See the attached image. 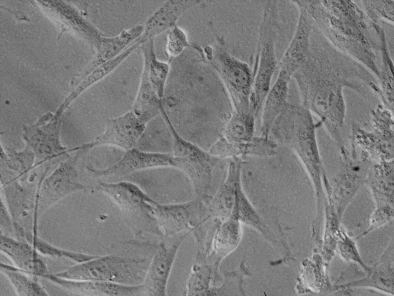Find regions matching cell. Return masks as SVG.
Wrapping results in <instances>:
<instances>
[{
  "instance_id": "31",
  "label": "cell",
  "mask_w": 394,
  "mask_h": 296,
  "mask_svg": "<svg viewBox=\"0 0 394 296\" xmlns=\"http://www.w3.org/2000/svg\"><path fill=\"white\" fill-rule=\"evenodd\" d=\"M290 80L277 76L264 100L261 113L260 135L269 137L271 128L289 104Z\"/></svg>"
},
{
  "instance_id": "40",
  "label": "cell",
  "mask_w": 394,
  "mask_h": 296,
  "mask_svg": "<svg viewBox=\"0 0 394 296\" xmlns=\"http://www.w3.org/2000/svg\"><path fill=\"white\" fill-rule=\"evenodd\" d=\"M361 8L373 23L394 26V0H361Z\"/></svg>"
},
{
  "instance_id": "24",
  "label": "cell",
  "mask_w": 394,
  "mask_h": 296,
  "mask_svg": "<svg viewBox=\"0 0 394 296\" xmlns=\"http://www.w3.org/2000/svg\"><path fill=\"white\" fill-rule=\"evenodd\" d=\"M0 252L18 269L42 278L48 273L44 257L28 242L0 233Z\"/></svg>"
},
{
  "instance_id": "20",
  "label": "cell",
  "mask_w": 394,
  "mask_h": 296,
  "mask_svg": "<svg viewBox=\"0 0 394 296\" xmlns=\"http://www.w3.org/2000/svg\"><path fill=\"white\" fill-rule=\"evenodd\" d=\"M296 7L299 13L296 27L278 64V75L290 80L310 55L314 30L313 23L305 11Z\"/></svg>"
},
{
  "instance_id": "4",
  "label": "cell",
  "mask_w": 394,
  "mask_h": 296,
  "mask_svg": "<svg viewBox=\"0 0 394 296\" xmlns=\"http://www.w3.org/2000/svg\"><path fill=\"white\" fill-rule=\"evenodd\" d=\"M192 47L198 52L201 61L219 77L230 98L232 111H251L254 82L252 67L230 52L223 37L217 36L216 41L212 44Z\"/></svg>"
},
{
  "instance_id": "8",
  "label": "cell",
  "mask_w": 394,
  "mask_h": 296,
  "mask_svg": "<svg viewBox=\"0 0 394 296\" xmlns=\"http://www.w3.org/2000/svg\"><path fill=\"white\" fill-rule=\"evenodd\" d=\"M172 140V155L175 169L181 171L188 178L193 189L195 197L204 201L211 198V193L215 169L223 160L208 150L184 138L173 125L165 109L161 111Z\"/></svg>"
},
{
  "instance_id": "16",
  "label": "cell",
  "mask_w": 394,
  "mask_h": 296,
  "mask_svg": "<svg viewBox=\"0 0 394 296\" xmlns=\"http://www.w3.org/2000/svg\"><path fill=\"white\" fill-rule=\"evenodd\" d=\"M149 122L131 109L119 116L108 119L102 133L80 147L88 151L102 146H113L126 151L135 147Z\"/></svg>"
},
{
  "instance_id": "39",
  "label": "cell",
  "mask_w": 394,
  "mask_h": 296,
  "mask_svg": "<svg viewBox=\"0 0 394 296\" xmlns=\"http://www.w3.org/2000/svg\"><path fill=\"white\" fill-rule=\"evenodd\" d=\"M356 241L355 237L349 234L342 225L337 235L335 253L345 262L355 264L367 271L370 265L362 259Z\"/></svg>"
},
{
  "instance_id": "25",
  "label": "cell",
  "mask_w": 394,
  "mask_h": 296,
  "mask_svg": "<svg viewBox=\"0 0 394 296\" xmlns=\"http://www.w3.org/2000/svg\"><path fill=\"white\" fill-rule=\"evenodd\" d=\"M278 144L270 137L255 136L249 141L231 143L220 137L210 147L208 151L222 159L248 156L270 157L277 154Z\"/></svg>"
},
{
  "instance_id": "22",
  "label": "cell",
  "mask_w": 394,
  "mask_h": 296,
  "mask_svg": "<svg viewBox=\"0 0 394 296\" xmlns=\"http://www.w3.org/2000/svg\"><path fill=\"white\" fill-rule=\"evenodd\" d=\"M329 263L315 250L313 254L302 261L295 285L299 295L332 294L333 283L328 273Z\"/></svg>"
},
{
  "instance_id": "38",
  "label": "cell",
  "mask_w": 394,
  "mask_h": 296,
  "mask_svg": "<svg viewBox=\"0 0 394 296\" xmlns=\"http://www.w3.org/2000/svg\"><path fill=\"white\" fill-rule=\"evenodd\" d=\"M23 240L30 243L44 258L66 259L76 263L88 260L96 256L55 246L41 238L38 234L28 233L24 236Z\"/></svg>"
},
{
  "instance_id": "3",
  "label": "cell",
  "mask_w": 394,
  "mask_h": 296,
  "mask_svg": "<svg viewBox=\"0 0 394 296\" xmlns=\"http://www.w3.org/2000/svg\"><path fill=\"white\" fill-rule=\"evenodd\" d=\"M319 126L308 110L289 103L269 134L277 144L289 148L298 160L313 188L318 214L323 213L328 205L329 183L317 140Z\"/></svg>"
},
{
  "instance_id": "41",
  "label": "cell",
  "mask_w": 394,
  "mask_h": 296,
  "mask_svg": "<svg viewBox=\"0 0 394 296\" xmlns=\"http://www.w3.org/2000/svg\"><path fill=\"white\" fill-rule=\"evenodd\" d=\"M191 46L187 35L181 28L176 25L167 31L165 53L169 63L185 49Z\"/></svg>"
},
{
  "instance_id": "6",
  "label": "cell",
  "mask_w": 394,
  "mask_h": 296,
  "mask_svg": "<svg viewBox=\"0 0 394 296\" xmlns=\"http://www.w3.org/2000/svg\"><path fill=\"white\" fill-rule=\"evenodd\" d=\"M93 189L115 205L134 237L163 238L153 213L156 201L138 185L127 181H99Z\"/></svg>"
},
{
  "instance_id": "17",
  "label": "cell",
  "mask_w": 394,
  "mask_h": 296,
  "mask_svg": "<svg viewBox=\"0 0 394 296\" xmlns=\"http://www.w3.org/2000/svg\"><path fill=\"white\" fill-rule=\"evenodd\" d=\"M394 241L393 236L385 250L369 269L358 279L338 288L334 295H352L363 290L389 296L394 294Z\"/></svg>"
},
{
  "instance_id": "7",
  "label": "cell",
  "mask_w": 394,
  "mask_h": 296,
  "mask_svg": "<svg viewBox=\"0 0 394 296\" xmlns=\"http://www.w3.org/2000/svg\"><path fill=\"white\" fill-rule=\"evenodd\" d=\"M349 138L351 153L366 161L394 160V111L378 104L371 110L368 122L352 123Z\"/></svg>"
},
{
  "instance_id": "18",
  "label": "cell",
  "mask_w": 394,
  "mask_h": 296,
  "mask_svg": "<svg viewBox=\"0 0 394 296\" xmlns=\"http://www.w3.org/2000/svg\"><path fill=\"white\" fill-rule=\"evenodd\" d=\"M172 153L150 152L133 148L126 151L115 163L103 169L91 166L87 170L98 179L120 178L142 170L161 168H175Z\"/></svg>"
},
{
  "instance_id": "35",
  "label": "cell",
  "mask_w": 394,
  "mask_h": 296,
  "mask_svg": "<svg viewBox=\"0 0 394 296\" xmlns=\"http://www.w3.org/2000/svg\"><path fill=\"white\" fill-rule=\"evenodd\" d=\"M217 281L218 280L206 259L196 255L183 295L205 296L211 287L216 285Z\"/></svg>"
},
{
  "instance_id": "14",
  "label": "cell",
  "mask_w": 394,
  "mask_h": 296,
  "mask_svg": "<svg viewBox=\"0 0 394 296\" xmlns=\"http://www.w3.org/2000/svg\"><path fill=\"white\" fill-rule=\"evenodd\" d=\"M63 116L56 112H46L34 122L23 126L22 139L35 156L36 169L46 162L65 158L71 152L61 140Z\"/></svg>"
},
{
  "instance_id": "29",
  "label": "cell",
  "mask_w": 394,
  "mask_h": 296,
  "mask_svg": "<svg viewBox=\"0 0 394 296\" xmlns=\"http://www.w3.org/2000/svg\"><path fill=\"white\" fill-rule=\"evenodd\" d=\"M380 42V75L376 82H372L369 86L380 101V104L394 111V64L389 51L385 31L380 26L379 28Z\"/></svg>"
},
{
  "instance_id": "36",
  "label": "cell",
  "mask_w": 394,
  "mask_h": 296,
  "mask_svg": "<svg viewBox=\"0 0 394 296\" xmlns=\"http://www.w3.org/2000/svg\"><path fill=\"white\" fill-rule=\"evenodd\" d=\"M256 120V116L251 111L246 113L232 111L221 137L231 143L249 141L255 136Z\"/></svg>"
},
{
  "instance_id": "19",
  "label": "cell",
  "mask_w": 394,
  "mask_h": 296,
  "mask_svg": "<svg viewBox=\"0 0 394 296\" xmlns=\"http://www.w3.org/2000/svg\"><path fill=\"white\" fill-rule=\"evenodd\" d=\"M188 234L177 236L170 243L159 242L150 259L141 283L143 296H166L168 281L179 249Z\"/></svg>"
},
{
  "instance_id": "2",
  "label": "cell",
  "mask_w": 394,
  "mask_h": 296,
  "mask_svg": "<svg viewBox=\"0 0 394 296\" xmlns=\"http://www.w3.org/2000/svg\"><path fill=\"white\" fill-rule=\"evenodd\" d=\"M303 9L314 29L335 49L357 62L378 80L380 26L351 0H290Z\"/></svg>"
},
{
  "instance_id": "33",
  "label": "cell",
  "mask_w": 394,
  "mask_h": 296,
  "mask_svg": "<svg viewBox=\"0 0 394 296\" xmlns=\"http://www.w3.org/2000/svg\"><path fill=\"white\" fill-rule=\"evenodd\" d=\"M155 38L144 42L140 46L143 55V67L147 71L150 81L155 92L162 100L164 99V91L170 72V63L159 60L156 54Z\"/></svg>"
},
{
  "instance_id": "13",
  "label": "cell",
  "mask_w": 394,
  "mask_h": 296,
  "mask_svg": "<svg viewBox=\"0 0 394 296\" xmlns=\"http://www.w3.org/2000/svg\"><path fill=\"white\" fill-rule=\"evenodd\" d=\"M339 152L340 167L329 178L328 200V206L342 221L347 208L364 185L371 163L352 154L346 146Z\"/></svg>"
},
{
  "instance_id": "10",
  "label": "cell",
  "mask_w": 394,
  "mask_h": 296,
  "mask_svg": "<svg viewBox=\"0 0 394 296\" xmlns=\"http://www.w3.org/2000/svg\"><path fill=\"white\" fill-rule=\"evenodd\" d=\"M52 169L47 166L43 171L36 191L34 201V222L38 227L40 219L51 207L74 193L93 189L79 179L78 163L88 152L77 146Z\"/></svg>"
},
{
  "instance_id": "23",
  "label": "cell",
  "mask_w": 394,
  "mask_h": 296,
  "mask_svg": "<svg viewBox=\"0 0 394 296\" xmlns=\"http://www.w3.org/2000/svg\"><path fill=\"white\" fill-rule=\"evenodd\" d=\"M241 237V223L235 216L230 215L218 223L206 261L219 281L222 277L219 273L220 263L237 248Z\"/></svg>"
},
{
  "instance_id": "37",
  "label": "cell",
  "mask_w": 394,
  "mask_h": 296,
  "mask_svg": "<svg viewBox=\"0 0 394 296\" xmlns=\"http://www.w3.org/2000/svg\"><path fill=\"white\" fill-rule=\"evenodd\" d=\"M250 275L248 267L243 259L235 269L224 272L220 284L211 287L205 296L245 295L244 279Z\"/></svg>"
},
{
  "instance_id": "30",
  "label": "cell",
  "mask_w": 394,
  "mask_h": 296,
  "mask_svg": "<svg viewBox=\"0 0 394 296\" xmlns=\"http://www.w3.org/2000/svg\"><path fill=\"white\" fill-rule=\"evenodd\" d=\"M144 42L139 37L120 54L95 69L85 77L64 99L55 111L63 116L70 104L84 91L108 75Z\"/></svg>"
},
{
  "instance_id": "27",
  "label": "cell",
  "mask_w": 394,
  "mask_h": 296,
  "mask_svg": "<svg viewBox=\"0 0 394 296\" xmlns=\"http://www.w3.org/2000/svg\"><path fill=\"white\" fill-rule=\"evenodd\" d=\"M199 0H169L164 2L146 19L143 24L141 38L145 41L155 38L165 31L175 26L181 16L192 8L201 4Z\"/></svg>"
},
{
  "instance_id": "1",
  "label": "cell",
  "mask_w": 394,
  "mask_h": 296,
  "mask_svg": "<svg viewBox=\"0 0 394 296\" xmlns=\"http://www.w3.org/2000/svg\"><path fill=\"white\" fill-rule=\"evenodd\" d=\"M292 78L300 105L312 112L331 110L344 104L345 88L366 97L371 92L370 83L377 82L365 68L335 49L325 39L315 38L313 33L310 55Z\"/></svg>"
},
{
  "instance_id": "32",
  "label": "cell",
  "mask_w": 394,
  "mask_h": 296,
  "mask_svg": "<svg viewBox=\"0 0 394 296\" xmlns=\"http://www.w3.org/2000/svg\"><path fill=\"white\" fill-rule=\"evenodd\" d=\"M35 169V156L29 148L25 146L17 150L6 148L0 143V179H28Z\"/></svg>"
},
{
  "instance_id": "34",
  "label": "cell",
  "mask_w": 394,
  "mask_h": 296,
  "mask_svg": "<svg viewBox=\"0 0 394 296\" xmlns=\"http://www.w3.org/2000/svg\"><path fill=\"white\" fill-rule=\"evenodd\" d=\"M1 273L19 296H47L49 294L41 284L40 278L24 272L13 265L1 262Z\"/></svg>"
},
{
  "instance_id": "9",
  "label": "cell",
  "mask_w": 394,
  "mask_h": 296,
  "mask_svg": "<svg viewBox=\"0 0 394 296\" xmlns=\"http://www.w3.org/2000/svg\"><path fill=\"white\" fill-rule=\"evenodd\" d=\"M150 259L117 255H96L92 259L74 263L64 270L53 273L66 279L136 285L142 283Z\"/></svg>"
},
{
  "instance_id": "26",
  "label": "cell",
  "mask_w": 394,
  "mask_h": 296,
  "mask_svg": "<svg viewBox=\"0 0 394 296\" xmlns=\"http://www.w3.org/2000/svg\"><path fill=\"white\" fill-rule=\"evenodd\" d=\"M143 30V25L138 24L124 30L116 36L111 37L102 36L96 55L83 72L73 78L71 86L76 87L95 69L120 54L141 37Z\"/></svg>"
},
{
  "instance_id": "11",
  "label": "cell",
  "mask_w": 394,
  "mask_h": 296,
  "mask_svg": "<svg viewBox=\"0 0 394 296\" xmlns=\"http://www.w3.org/2000/svg\"><path fill=\"white\" fill-rule=\"evenodd\" d=\"M230 215L235 216L241 224L258 232L277 252L280 264H287L295 259L276 213L256 207L246 194L242 180L237 185L235 203Z\"/></svg>"
},
{
  "instance_id": "12",
  "label": "cell",
  "mask_w": 394,
  "mask_h": 296,
  "mask_svg": "<svg viewBox=\"0 0 394 296\" xmlns=\"http://www.w3.org/2000/svg\"><path fill=\"white\" fill-rule=\"evenodd\" d=\"M154 215L163 238L198 233L212 217L206 202L196 198L177 203L156 201Z\"/></svg>"
},
{
  "instance_id": "28",
  "label": "cell",
  "mask_w": 394,
  "mask_h": 296,
  "mask_svg": "<svg viewBox=\"0 0 394 296\" xmlns=\"http://www.w3.org/2000/svg\"><path fill=\"white\" fill-rule=\"evenodd\" d=\"M242 159H230L225 179L207 202L212 217L225 219L230 215L235 203L237 185L242 180Z\"/></svg>"
},
{
  "instance_id": "15",
  "label": "cell",
  "mask_w": 394,
  "mask_h": 296,
  "mask_svg": "<svg viewBox=\"0 0 394 296\" xmlns=\"http://www.w3.org/2000/svg\"><path fill=\"white\" fill-rule=\"evenodd\" d=\"M364 185L374 203L369 226L377 229L391 222L394 215V160L371 163Z\"/></svg>"
},
{
  "instance_id": "5",
  "label": "cell",
  "mask_w": 394,
  "mask_h": 296,
  "mask_svg": "<svg viewBox=\"0 0 394 296\" xmlns=\"http://www.w3.org/2000/svg\"><path fill=\"white\" fill-rule=\"evenodd\" d=\"M280 30L278 2L265 3L259 28L253 71L254 82L250 99V111L257 119L261 115L265 97L278 68L276 44Z\"/></svg>"
},
{
  "instance_id": "21",
  "label": "cell",
  "mask_w": 394,
  "mask_h": 296,
  "mask_svg": "<svg viewBox=\"0 0 394 296\" xmlns=\"http://www.w3.org/2000/svg\"><path fill=\"white\" fill-rule=\"evenodd\" d=\"M42 278L70 293L78 296H142L141 284L131 285L110 282L70 279L49 272Z\"/></svg>"
}]
</instances>
